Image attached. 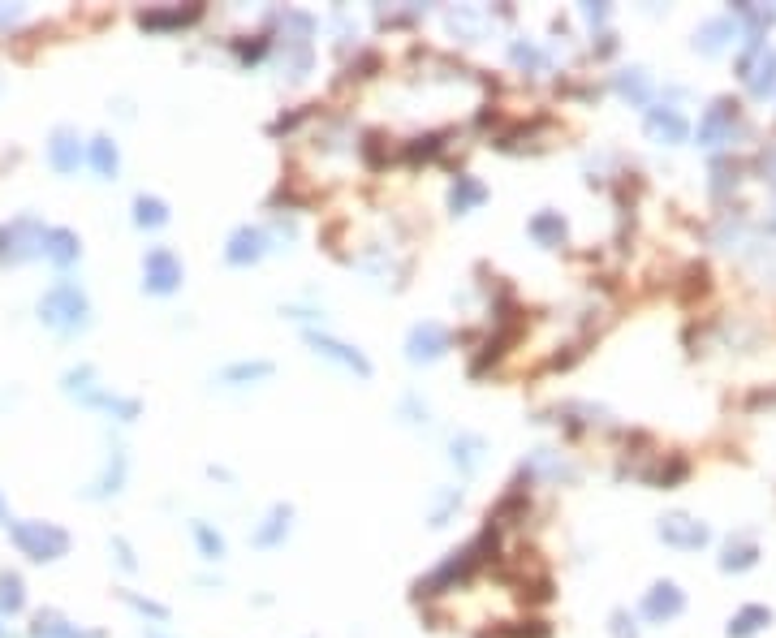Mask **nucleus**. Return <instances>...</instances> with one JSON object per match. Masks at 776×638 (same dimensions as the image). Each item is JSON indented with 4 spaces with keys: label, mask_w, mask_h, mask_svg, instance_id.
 Returning <instances> with one entry per match:
<instances>
[{
    "label": "nucleus",
    "mask_w": 776,
    "mask_h": 638,
    "mask_svg": "<svg viewBox=\"0 0 776 638\" xmlns=\"http://www.w3.org/2000/svg\"><path fill=\"white\" fill-rule=\"evenodd\" d=\"M39 315H44V324H52L56 332H74V328L86 324V298L78 285H56L44 294L39 302Z\"/></svg>",
    "instance_id": "f257e3e1"
},
{
    "label": "nucleus",
    "mask_w": 776,
    "mask_h": 638,
    "mask_svg": "<svg viewBox=\"0 0 776 638\" xmlns=\"http://www.w3.org/2000/svg\"><path fill=\"white\" fill-rule=\"evenodd\" d=\"M14 540L31 561H56V557H66V548H69V535L52 522H17Z\"/></svg>",
    "instance_id": "f03ea898"
},
{
    "label": "nucleus",
    "mask_w": 776,
    "mask_h": 638,
    "mask_svg": "<svg viewBox=\"0 0 776 638\" xmlns=\"http://www.w3.org/2000/svg\"><path fill=\"white\" fill-rule=\"evenodd\" d=\"M143 277H147V289L168 294V289H177V280H182V263L173 259L168 250H151L147 263H143Z\"/></svg>",
    "instance_id": "7ed1b4c3"
},
{
    "label": "nucleus",
    "mask_w": 776,
    "mask_h": 638,
    "mask_svg": "<svg viewBox=\"0 0 776 638\" xmlns=\"http://www.w3.org/2000/svg\"><path fill=\"white\" fill-rule=\"evenodd\" d=\"M78 156H83V151H78V138H74V134H69V130L52 134L48 160H52V168H56V173H74V168H78Z\"/></svg>",
    "instance_id": "20e7f679"
},
{
    "label": "nucleus",
    "mask_w": 776,
    "mask_h": 638,
    "mask_svg": "<svg viewBox=\"0 0 776 638\" xmlns=\"http://www.w3.org/2000/svg\"><path fill=\"white\" fill-rule=\"evenodd\" d=\"M660 535L669 543H678V548H699V543H708V531L699 522H690V518H669V522L660 526Z\"/></svg>",
    "instance_id": "39448f33"
},
{
    "label": "nucleus",
    "mask_w": 776,
    "mask_h": 638,
    "mask_svg": "<svg viewBox=\"0 0 776 638\" xmlns=\"http://www.w3.org/2000/svg\"><path fill=\"white\" fill-rule=\"evenodd\" d=\"M44 255L52 263H74L78 259V238L69 229H48L44 233Z\"/></svg>",
    "instance_id": "423d86ee"
},
{
    "label": "nucleus",
    "mask_w": 776,
    "mask_h": 638,
    "mask_svg": "<svg viewBox=\"0 0 776 638\" xmlns=\"http://www.w3.org/2000/svg\"><path fill=\"white\" fill-rule=\"evenodd\" d=\"M647 617H678L681 613V591L673 582H660V587L647 595Z\"/></svg>",
    "instance_id": "0eeeda50"
},
{
    "label": "nucleus",
    "mask_w": 776,
    "mask_h": 638,
    "mask_svg": "<svg viewBox=\"0 0 776 638\" xmlns=\"http://www.w3.org/2000/svg\"><path fill=\"white\" fill-rule=\"evenodd\" d=\"M445 328H436V324H428V328H414V337H410V354L414 359H423V354H440V349H445Z\"/></svg>",
    "instance_id": "6e6552de"
},
{
    "label": "nucleus",
    "mask_w": 776,
    "mask_h": 638,
    "mask_svg": "<svg viewBox=\"0 0 776 638\" xmlns=\"http://www.w3.org/2000/svg\"><path fill=\"white\" fill-rule=\"evenodd\" d=\"M259 255H264V233H255V229L233 233V242H229V259H233V263L259 259Z\"/></svg>",
    "instance_id": "1a4fd4ad"
},
{
    "label": "nucleus",
    "mask_w": 776,
    "mask_h": 638,
    "mask_svg": "<svg viewBox=\"0 0 776 638\" xmlns=\"http://www.w3.org/2000/svg\"><path fill=\"white\" fill-rule=\"evenodd\" d=\"M311 341H315V349H319V354H328V359H337V362H346V367H354L358 376H371V367H367L363 354H354V349H346V345L328 341V337H311Z\"/></svg>",
    "instance_id": "9d476101"
},
{
    "label": "nucleus",
    "mask_w": 776,
    "mask_h": 638,
    "mask_svg": "<svg viewBox=\"0 0 776 638\" xmlns=\"http://www.w3.org/2000/svg\"><path fill=\"white\" fill-rule=\"evenodd\" d=\"M772 617H768V608H742L733 622H729V634L733 638H746V634H755L760 625H768Z\"/></svg>",
    "instance_id": "9b49d317"
},
{
    "label": "nucleus",
    "mask_w": 776,
    "mask_h": 638,
    "mask_svg": "<svg viewBox=\"0 0 776 638\" xmlns=\"http://www.w3.org/2000/svg\"><path fill=\"white\" fill-rule=\"evenodd\" d=\"M134 220L156 229V225H165V220H168V212H165V203H160V198H147V195H143L138 203H134Z\"/></svg>",
    "instance_id": "f8f14e48"
},
{
    "label": "nucleus",
    "mask_w": 776,
    "mask_h": 638,
    "mask_svg": "<svg viewBox=\"0 0 776 638\" xmlns=\"http://www.w3.org/2000/svg\"><path fill=\"white\" fill-rule=\"evenodd\" d=\"M647 126H651V134H664V138H673V143L686 138V121H681L678 113H651Z\"/></svg>",
    "instance_id": "ddd939ff"
},
{
    "label": "nucleus",
    "mask_w": 776,
    "mask_h": 638,
    "mask_svg": "<svg viewBox=\"0 0 776 638\" xmlns=\"http://www.w3.org/2000/svg\"><path fill=\"white\" fill-rule=\"evenodd\" d=\"M22 600H26V595H22V578H17V573H0V608H5V613H17Z\"/></svg>",
    "instance_id": "4468645a"
},
{
    "label": "nucleus",
    "mask_w": 776,
    "mask_h": 638,
    "mask_svg": "<svg viewBox=\"0 0 776 638\" xmlns=\"http://www.w3.org/2000/svg\"><path fill=\"white\" fill-rule=\"evenodd\" d=\"M35 638H96V634H83V630L56 622V617H39V622H35Z\"/></svg>",
    "instance_id": "2eb2a0df"
},
{
    "label": "nucleus",
    "mask_w": 776,
    "mask_h": 638,
    "mask_svg": "<svg viewBox=\"0 0 776 638\" xmlns=\"http://www.w3.org/2000/svg\"><path fill=\"white\" fill-rule=\"evenodd\" d=\"M91 164H96L104 177H113L116 173V147L108 143V138H96V143H91Z\"/></svg>",
    "instance_id": "dca6fc26"
},
{
    "label": "nucleus",
    "mask_w": 776,
    "mask_h": 638,
    "mask_svg": "<svg viewBox=\"0 0 776 638\" xmlns=\"http://www.w3.org/2000/svg\"><path fill=\"white\" fill-rule=\"evenodd\" d=\"M190 17H198V9H173V14H143L138 22L147 26V31H160V26H182V22H190Z\"/></svg>",
    "instance_id": "f3484780"
},
{
    "label": "nucleus",
    "mask_w": 776,
    "mask_h": 638,
    "mask_svg": "<svg viewBox=\"0 0 776 638\" xmlns=\"http://www.w3.org/2000/svg\"><path fill=\"white\" fill-rule=\"evenodd\" d=\"M725 570H746V565H755V543H729V552H725V561H721Z\"/></svg>",
    "instance_id": "a211bd4d"
},
{
    "label": "nucleus",
    "mask_w": 776,
    "mask_h": 638,
    "mask_svg": "<svg viewBox=\"0 0 776 638\" xmlns=\"http://www.w3.org/2000/svg\"><path fill=\"white\" fill-rule=\"evenodd\" d=\"M121 471H126V458H121V453H116V458H113V466H108V475L99 479L96 496H104V491H116V483H121Z\"/></svg>",
    "instance_id": "6ab92c4d"
},
{
    "label": "nucleus",
    "mask_w": 776,
    "mask_h": 638,
    "mask_svg": "<svg viewBox=\"0 0 776 638\" xmlns=\"http://www.w3.org/2000/svg\"><path fill=\"white\" fill-rule=\"evenodd\" d=\"M530 229H535V238H561V233H565V225H561V220H557V216H539V220H535Z\"/></svg>",
    "instance_id": "aec40b11"
},
{
    "label": "nucleus",
    "mask_w": 776,
    "mask_h": 638,
    "mask_svg": "<svg viewBox=\"0 0 776 638\" xmlns=\"http://www.w3.org/2000/svg\"><path fill=\"white\" fill-rule=\"evenodd\" d=\"M475 198H483L479 186H470V181H462V186H453V208H458V212H462L466 203H475Z\"/></svg>",
    "instance_id": "412c9836"
},
{
    "label": "nucleus",
    "mask_w": 776,
    "mask_h": 638,
    "mask_svg": "<svg viewBox=\"0 0 776 638\" xmlns=\"http://www.w3.org/2000/svg\"><path fill=\"white\" fill-rule=\"evenodd\" d=\"M198 543H203V552H207V557H220V552H225V543H220V535H212L207 526H198Z\"/></svg>",
    "instance_id": "4be33fe9"
},
{
    "label": "nucleus",
    "mask_w": 776,
    "mask_h": 638,
    "mask_svg": "<svg viewBox=\"0 0 776 638\" xmlns=\"http://www.w3.org/2000/svg\"><path fill=\"white\" fill-rule=\"evenodd\" d=\"M267 371H272L267 362H250V367H233L229 380H255V376H267Z\"/></svg>",
    "instance_id": "5701e85b"
},
{
    "label": "nucleus",
    "mask_w": 776,
    "mask_h": 638,
    "mask_svg": "<svg viewBox=\"0 0 776 638\" xmlns=\"http://www.w3.org/2000/svg\"><path fill=\"white\" fill-rule=\"evenodd\" d=\"M0 522H9V509H5V501H0Z\"/></svg>",
    "instance_id": "b1692460"
}]
</instances>
